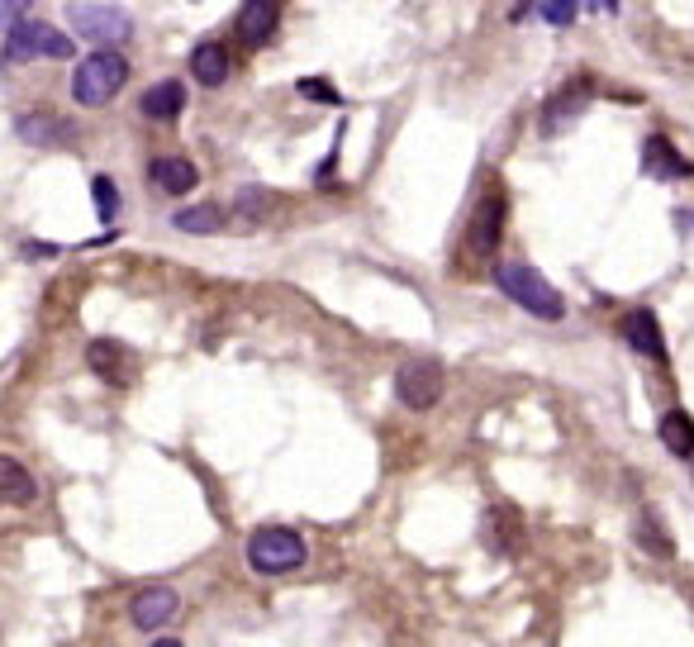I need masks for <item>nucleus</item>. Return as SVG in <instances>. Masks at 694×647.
Instances as JSON below:
<instances>
[{
  "label": "nucleus",
  "mask_w": 694,
  "mask_h": 647,
  "mask_svg": "<svg viewBox=\"0 0 694 647\" xmlns=\"http://www.w3.org/2000/svg\"><path fill=\"white\" fill-rule=\"evenodd\" d=\"M495 286L514 300V305H524L528 314H538V320H552L557 324L561 314H567V300H561V291H557V286H547L528 263H495Z\"/></svg>",
  "instance_id": "obj_1"
},
{
  "label": "nucleus",
  "mask_w": 694,
  "mask_h": 647,
  "mask_svg": "<svg viewBox=\"0 0 694 647\" xmlns=\"http://www.w3.org/2000/svg\"><path fill=\"white\" fill-rule=\"evenodd\" d=\"M124 81H128V57L114 53V48H96L91 57H81L77 77H71V96H77L81 105L100 110L124 91Z\"/></svg>",
  "instance_id": "obj_2"
},
{
  "label": "nucleus",
  "mask_w": 694,
  "mask_h": 647,
  "mask_svg": "<svg viewBox=\"0 0 694 647\" xmlns=\"http://www.w3.org/2000/svg\"><path fill=\"white\" fill-rule=\"evenodd\" d=\"M248 567L262 577H286V571L305 567V538L286 524H267L248 538Z\"/></svg>",
  "instance_id": "obj_3"
},
{
  "label": "nucleus",
  "mask_w": 694,
  "mask_h": 647,
  "mask_svg": "<svg viewBox=\"0 0 694 647\" xmlns=\"http://www.w3.org/2000/svg\"><path fill=\"white\" fill-rule=\"evenodd\" d=\"M71 34L96 43V48H120V43L134 38V20L120 5H105V0H81V5L67 10Z\"/></svg>",
  "instance_id": "obj_4"
},
{
  "label": "nucleus",
  "mask_w": 694,
  "mask_h": 647,
  "mask_svg": "<svg viewBox=\"0 0 694 647\" xmlns=\"http://www.w3.org/2000/svg\"><path fill=\"white\" fill-rule=\"evenodd\" d=\"M5 57L10 63H38V57H71L77 38H67L57 24H43V20H20L5 29Z\"/></svg>",
  "instance_id": "obj_5"
},
{
  "label": "nucleus",
  "mask_w": 694,
  "mask_h": 647,
  "mask_svg": "<svg viewBox=\"0 0 694 647\" xmlns=\"http://www.w3.org/2000/svg\"><path fill=\"white\" fill-rule=\"evenodd\" d=\"M395 395L410 410H433L443 400V367L433 357H414L395 371Z\"/></svg>",
  "instance_id": "obj_6"
},
{
  "label": "nucleus",
  "mask_w": 694,
  "mask_h": 647,
  "mask_svg": "<svg viewBox=\"0 0 694 647\" xmlns=\"http://www.w3.org/2000/svg\"><path fill=\"white\" fill-rule=\"evenodd\" d=\"M14 134H20L29 148H43V153L77 143V129H71L63 114H53V110H20V114H14Z\"/></svg>",
  "instance_id": "obj_7"
},
{
  "label": "nucleus",
  "mask_w": 694,
  "mask_h": 647,
  "mask_svg": "<svg viewBox=\"0 0 694 647\" xmlns=\"http://www.w3.org/2000/svg\"><path fill=\"white\" fill-rule=\"evenodd\" d=\"M500 234H504V191H485L481 205L471 210V224H467V243L475 257H490L500 248Z\"/></svg>",
  "instance_id": "obj_8"
},
{
  "label": "nucleus",
  "mask_w": 694,
  "mask_h": 647,
  "mask_svg": "<svg viewBox=\"0 0 694 647\" xmlns=\"http://www.w3.org/2000/svg\"><path fill=\"white\" fill-rule=\"evenodd\" d=\"M238 38L243 43H253V48H262V43L277 34V24H281V0H243V10H238Z\"/></svg>",
  "instance_id": "obj_9"
},
{
  "label": "nucleus",
  "mask_w": 694,
  "mask_h": 647,
  "mask_svg": "<svg viewBox=\"0 0 694 647\" xmlns=\"http://www.w3.org/2000/svg\"><path fill=\"white\" fill-rule=\"evenodd\" d=\"M585 100H590V77H575L571 86H561V91L542 105V134H557V129H567L575 114H585Z\"/></svg>",
  "instance_id": "obj_10"
},
{
  "label": "nucleus",
  "mask_w": 694,
  "mask_h": 647,
  "mask_svg": "<svg viewBox=\"0 0 694 647\" xmlns=\"http://www.w3.org/2000/svg\"><path fill=\"white\" fill-rule=\"evenodd\" d=\"M177 610H181L177 591H167V585H148L143 595H134V605H128V620H134L143 634H153V628H163Z\"/></svg>",
  "instance_id": "obj_11"
},
{
  "label": "nucleus",
  "mask_w": 694,
  "mask_h": 647,
  "mask_svg": "<svg viewBox=\"0 0 694 647\" xmlns=\"http://www.w3.org/2000/svg\"><path fill=\"white\" fill-rule=\"evenodd\" d=\"M148 177H153V186H157L163 196H186V191H195L200 171H195L191 157L167 153V157H153V163H148Z\"/></svg>",
  "instance_id": "obj_12"
},
{
  "label": "nucleus",
  "mask_w": 694,
  "mask_h": 647,
  "mask_svg": "<svg viewBox=\"0 0 694 647\" xmlns=\"http://www.w3.org/2000/svg\"><path fill=\"white\" fill-rule=\"evenodd\" d=\"M186 110V86L177 77H163V81H153L148 91H143L138 100V114L143 120H153V124H167V120H177V114Z\"/></svg>",
  "instance_id": "obj_13"
},
{
  "label": "nucleus",
  "mask_w": 694,
  "mask_h": 647,
  "mask_svg": "<svg viewBox=\"0 0 694 647\" xmlns=\"http://www.w3.org/2000/svg\"><path fill=\"white\" fill-rule=\"evenodd\" d=\"M642 167H647V177H661V181H685V177H694V163L675 153L671 138H647V143H642Z\"/></svg>",
  "instance_id": "obj_14"
},
{
  "label": "nucleus",
  "mask_w": 694,
  "mask_h": 647,
  "mask_svg": "<svg viewBox=\"0 0 694 647\" xmlns=\"http://www.w3.org/2000/svg\"><path fill=\"white\" fill-rule=\"evenodd\" d=\"M86 362H91L96 377L110 381V386H128V377H134V357H128L120 343H110V338H96L91 348H86Z\"/></svg>",
  "instance_id": "obj_15"
},
{
  "label": "nucleus",
  "mask_w": 694,
  "mask_h": 647,
  "mask_svg": "<svg viewBox=\"0 0 694 647\" xmlns=\"http://www.w3.org/2000/svg\"><path fill=\"white\" fill-rule=\"evenodd\" d=\"M624 338L638 348L642 357H667V343H661V324H657V314L652 310H633L628 320H624Z\"/></svg>",
  "instance_id": "obj_16"
},
{
  "label": "nucleus",
  "mask_w": 694,
  "mask_h": 647,
  "mask_svg": "<svg viewBox=\"0 0 694 647\" xmlns=\"http://www.w3.org/2000/svg\"><path fill=\"white\" fill-rule=\"evenodd\" d=\"M0 500L5 505H34L38 500V481L29 477V467H20L5 453H0Z\"/></svg>",
  "instance_id": "obj_17"
},
{
  "label": "nucleus",
  "mask_w": 694,
  "mask_h": 647,
  "mask_svg": "<svg viewBox=\"0 0 694 647\" xmlns=\"http://www.w3.org/2000/svg\"><path fill=\"white\" fill-rule=\"evenodd\" d=\"M191 77H195L200 86H224V81H228V48H224V43H214V38L195 43V53H191Z\"/></svg>",
  "instance_id": "obj_18"
},
{
  "label": "nucleus",
  "mask_w": 694,
  "mask_h": 647,
  "mask_svg": "<svg viewBox=\"0 0 694 647\" xmlns=\"http://www.w3.org/2000/svg\"><path fill=\"white\" fill-rule=\"evenodd\" d=\"M657 434H661V443H667L675 457H694V420H690L685 410H667V414H661Z\"/></svg>",
  "instance_id": "obj_19"
},
{
  "label": "nucleus",
  "mask_w": 694,
  "mask_h": 647,
  "mask_svg": "<svg viewBox=\"0 0 694 647\" xmlns=\"http://www.w3.org/2000/svg\"><path fill=\"white\" fill-rule=\"evenodd\" d=\"M171 228H186V234H220L224 228V210L220 205H195V210H177Z\"/></svg>",
  "instance_id": "obj_20"
},
{
  "label": "nucleus",
  "mask_w": 694,
  "mask_h": 647,
  "mask_svg": "<svg viewBox=\"0 0 694 647\" xmlns=\"http://www.w3.org/2000/svg\"><path fill=\"white\" fill-rule=\"evenodd\" d=\"M91 196H96L100 224H114V214H120V186H114L110 177H96V181H91Z\"/></svg>",
  "instance_id": "obj_21"
},
{
  "label": "nucleus",
  "mask_w": 694,
  "mask_h": 647,
  "mask_svg": "<svg viewBox=\"0 0 694 647\" xmlns=\"http://www.w3.org/2000/svg\"><path fill=\"white\" fill-rule=\"evenodd\" d=\"M638 538H642V548L657 553V557H671V553H675V543L667 538V528H661L652 514H642V520H638Z\"/></svg>",
  "instance_id": "obj_22"
},
{
  "label": "nucleus",
  "mask_w": 694,
  "mask_h": 647,
  "mask_svg": "<svg viewBox=\"0 0 694 647\" xmlns=\"http://www.w3.org/2000/svg\"><path fill=\"white\" fill-rule=\"evenodd\" d=\"M538 10H542V20L552 24V29H567V24H575V0H538Z\"/></svg>",
  "instance_id": "obj_23"
},
{
  "label": "nucleus",
  "mask_w": 694,
  "mask_h": 647,
  "mask_svg": "<svg viewBox=\"0 0 694 647\" xmlns=\"http://www.w3.org/2000/svg\"><path fill=\"white\" fill-rule=\"evenodd\" d=\"M267 210H271V196H267V191H243V196H238V220H243V224L262 220Z\"/></svg>",
  "instance_id": "obj_24"
},
{
  "label": "nucleus",
  "mask_w": 694,
  "mask_h": 647,
  "mask_svg": "<svg viewBox=\"0 0 694 647\" xmlns=\"http://www.w3.org/2000/svg\"><path fill=\"white\" fill-rule=\"evenodd\" d=\"M300 96H305V100H324V105H343V96H338V86H334V81H314V77H305V81H300Z\"/></svg>",
  "instance_id": "obj_25"
},
{
  "label": "nucleus",
  "mask_w": 694,
  "mask_h": 647,
  "mask_svg": "<svg viewBox=\"0 0 694 647\" xmlns=\"http://www.w3.org/2000/svg\"><path fill=\"white\" fill-rule=\"evenodd\" d=\"M29 20V0H0V29Z\"/></svg>",
  "instance_id": "obj_26"
},
{
  "label": "nucleus",
  "mask_w": 694,
  "mask_h": 647,
  "mask_svg": "<svg viewBox=\"0 0 694 647\" xmlns=\"http://www.w3.org/2000/svg\"><path fill=\"white\" fill-rule=\"evenodd\" d=\"M153 647H181V643H177V638H157Z\"/></svg>",
  "instance_id": "obj_27"
},
{
  "label": "nucleus",
  "mask_w": 694,
  "mask_h": 647,
  "mask_svg": "<svg viewBox=\"0 0 694 647\" xmlns=\"http://www.w3.org/2000/svg\"><path fill=\"white\" fill-rule=\"evenodd\" d=\"M618 5V0H600V10H614Z\"/></svg>",
  "instance_id": "obj_28"
}]
</instances>
